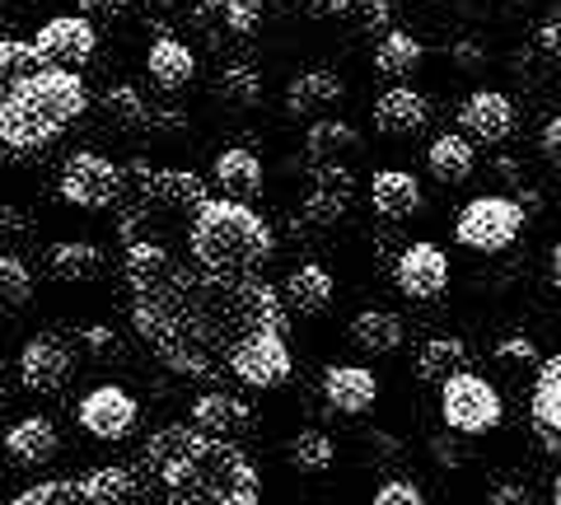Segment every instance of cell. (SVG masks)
I'll return each mask as SVG.
<instances>
[{"instance_id": "obj_1", "label": "cell", "mask_w": 561, "mask_h": 505, "mask_svg": "<svg viewBox=\"0 0 561 505\" xmlns=\"http://www.w3.org/2000/svg\"><path fill=\"white\" fill-rule=\"evenodd\" d=\"M131 323L173 375L216 379L253 328H286V309L257 272H187L173 257L164 276L131 286Z\"/></svg>"}, {"instance_id": "obj_2", "label": "cell", "mask_w": 561, "mask_h": 505, "mask_svg": "<svg viewBox=\"0 0 561 505\" xmlns=\"http://www.w3.org/2000/svg\"><path fill=\"white\" fill-rule=\"evenodd\" d=\"M140 473L164 486L169 505H262L249 455L192 422L160 426L140 449Z\"/></svg>"}, {"instance_id": "obj_3", "label": "cell", "mask_w": 561, "mask_h": 505, "mask_svg": "<svg viewBox=\"0 0 561 505\" xmlns=\"http://www.w3.org/2000/svg\"><path fill=\"white\" fill-rule=\"evenodd\" d=\"M276 249L272 225L262 220L249 202L206 197L187 220V253L202 272H262Z\"/></svg>"}, {"instance_id": "obj_4", "label": "cell", "mask_w": 561, "mask_h": 505, "mask_svg": "<svg viewBox=\"0 0 561 505\" xmlns=\"http://www.w3.org/2000/svg\"><path fill=\"white\" fill-rule=\"evenodd\" d=\"M210 197L206 179H197V173L187 169H154L136 173V193H131V211L122 216V239H154V225L160 220H192V211Z\"/></svg>"}, {"instance_id": "obj_5", "label": "cell", "mask_w": 561, "mask_h": 505, "mask_svg": "<svg viewBox=\"0 0 561 505\" xmlns=\"http://www.w3.org/2000/svg\"><path fill=\"white\" fill-rule=\"evenodd\" d=\"M360 0H206V10H216L239 38L253 33H280V28H309L351 14Z\"/></svg>"}, {"instance_id": "obj_6", "label": "cell", "mask_w": 561, "mask_h": 505, "mask_svg": "<svg viewBox=\"0 0 561 505\" xmlns=\"http://www.w3.org/2000/svg\"><path fill=\"white\" fill-rule=\"evenodd\" d=\"M5 94L14 103H24L51 136H61L90 113V90H84L80 71H66V66H33L28 76L5 84Z\"/></svg>"}, {"instance_id": "obj_7", "label": "cell", "mask_w": 561, "mask_h": 505, "mask_svg": "<svg viewBox=\"0 0 561 505\" xmlns=\"http://www.w3.org/2000/svg\"><path fill=\"white\" fill-rule=\"evenodd\" d=\"M440 416L454 435H486L505 422L501 389L472 370H454L440 385Z\"/></svg>"}, {"instance_id": "obj_8", "label": "cell", "mask_w": 561, "mask_h": 505, "mask_svg": "<svg viewBox=\"0 0 561 505\" xmlns=\"http://www.w3.org/2000/svg\"><path fill=\"white\" fill-rule=\"evenodd\" d=\"M524 230V206L511 197H472L459 220H454V239L472 253H501L511 249Z\"/></svg>"}, {"instance_id": "obj_9", "label": "cell", "mask_w": 561, "mask_h": 505, "mask_svg": "<svg viewBox=\"0 0 561 505\" xmlns=\"http://www.w3.org/2000/svg\"><path fill=\"white\" fill-rule=\"evenodd\" d=\"M239 385L249 389H276L290 379V346H286V328H253L225 365Z\"/></svg>"}, {"instance_id": "obj_10", "label": "cell", "mask_w": 561, "mask_h": 505, "mask_svg": "<svg viewBox=\"0 0 561 505\" xmlns=\"http://www.w3.org/2000/svg\"><path fill=\"white\" fill-rule=\"evenodd\" d=\"M61 197L70 206H80V211H108V206L122 202V169L108 154L76 150L61 164Z\"/></svg>"}, {"instance_id": "obj_11", "label": "cell", "mask_w": 561, "mask_h": 505, "mask_svg": "<svg viewBox=\"0 0 561 505\" xmlns=\"http://www.w3.org/2000/svg\"><path fill=\"white\" fill-rule=\"evenodd\" d=\"M33 51H38L43 66H66V71H80V66L94 61L99 51V33L84 14H61V20H47L33 38Z\"/></svg>"}, {"instance_id": "obj_12", "label": "cell", "mask_w": 561, "mask_h": 505, "mask_svg": "<svg viewBox=\"0 0 561 505\" xmlns=\"http://www.w3.org/2000/svg\"><path fill=\"white\" fill-rule=\"evenodd\" d=\"M140 422V403L122 385H99L80 398V426L94 440H127Z\"/></svg>"}, {"instance_id": "obj_13", "label": "cell", "mask_w": 561, "mask_h": 505, "mask_svg": "<svg viewBox=\"0 0 561 505\" xmlns=\"http://www.w3.org/2000/svg\"><path fill=\"white\" fill-rule=\"evenodd\" d=\"M393 282L408 300H435L449 286V257L435 243H408L393 263Z\"/></svg>"}, {"instance_id": "obj_14", "label": "cell", "mask_w": 561, "mask_h": 505, "mask_svg": "<svg viewBox=\"0 0 561 505\" xmlns=\"http://www.w3.org/2000/svg\"><path fill=\"white\" fill-rule=\"evenodd\" d=\"M459 127L468 141L478 146H501L505 136L515 131V103L505 99L501 90H472L459 103Z\"/></svg>"}, {"instance_id": "obj_15", "label": "cell", "mask_w": 561, "mask_h": 505, "mask_svg": "<svg viewBox=\"0 0 561 505\" xmlns=\"http://www.w3.org/2000/svg\"><path fill=\"white\" fill-rule=\"evenodd\" d=\"M66 375H70V346L61 337H28L24 342V352H20V379H24V389L33 393H57L66 385Z\"/></svg>"}, {"instance_id": "obj_16", "label": "cell", "mask_w": 561, "mask_h": 505, "mask_svg": "<svg viewBox=\"0 0 561 505\" xmlns=\"http://www.w3.org/2000/svg\"><path fill=\"white\" fill-rule=\"evenodd\" d=\"M426 122H431V103L412 84H393V90L375 99V127L393 136V141H412V136L426 131Z\"/></svg>"}, {"instance_id": "obj_17", "label": "cell", "mask_w": 561, "mask_h": 505, "mask_svg": "<svg viewBox=\"0 0 561 505\" xmlns=\"http://www.w3.org/2000/svg\"><path fill=\"white\" fill-rule=\"evenodd\" d=\"M313 169V187L305 197V220L309 225H337L351 206V169L346 164H309Z\"/></svg>"}, {"instance_id": "obj_18", "label": "cell", "mask_w": 561, "mask_h": 505, "mask_svg": "<svg viewBox=\"0 0 561 505\" xmlns=\"http://www.w3.org/2000/svg\"><path fill=\"white\" fill-rule=\"evenodd\" d=\"M323 398H328V408H337L346 416H360V412L375 408L379 379H375V370H365V365H328L323 370Z\"/></svg>"}, {"instance_id": "obj_19", "label": "cell", "mask_w": 561, "mask_h": 505, "mask_svg": "<svg viewBox=\"0 0 561 505\" xmlns=\"http://www.w3.org/2000/svg\"><path fill=\"white\" fill-rule=\"evenodd\" d=\"M5 455L10 463H20V468H43L57 459V449H61V435L57 426L47 422V416H20L10 431H5Z\"/></svg>"}, {"instance_id": "obj_20", "label": "cell", "mask_w": 561, "mask_h": 505, "mask_svg": "<svg viewBox=\"0 0 561 505\" xmlns=\"http://www.w3.org/2000/svg\"><path fill=\"white\" fill-rule=\"evenodd\" d=\"M529 412H534L538 440L561 459V352L538 370V385H534V403H529Z\"/></svg>"}, {"instance_id": "obj_21", "label": "cell", "mask_w": 561, "mask_h": 505, "mask_svg": "<svg viewBox=\"0 0 561 505\" xmlns=\"http://www.w3.org/2000/svg\"><path fill=\"white\" fill-rule=\"evenodd\" d=\"M346 94L342 76L332 71H300L286 84V113L290 117H323L328 108H337Z\"/></svg>"}, {"instance_id": "obj_22", "label": "cell", "mask_w": 561, "mask_h": 505, "mask_svg": "<svg viewBox=\"0 0 561 505\" xmlns=\"http://www.w3.org/2000/svg\"><path fill=\"white\" fill-rule=\"evenodd\" d=\"M370 202H375V211L379 216H389V220H408L421 211V183H416V173L408 169H379L375 179H370Z\"/></svg>"}, {"instance_id": "obj_23", "label": "cell", "mask_w": 561, "mask_h": 505, "mask_svg": "<svg viewBox=\"0 0 561 505\" xmlns=\"http://www.w3.org/2000/svg\"><path fill=\"white\" fill-rule=\"evenodd\" d=\"M356 150H360V131L351 127V122H342V117L309 122V131H305L309 164H346Z\"/></svg>"}, {"instance_id": "obj_24", "label": "cell", "mask_w": 561, "mask_h": 505, "mask_svg": "<svg viewBox=\"0 0 561 505\" xmlns=\"http://www.w3.org/2000/svg\"><path fill=\"white\" fill-rule=\"evenodd\" d=\"M210 179L225 197L234 202H253L262 193V160L253 150H220L216 164H210Z\"/></svg>"}, {"instance_id": "obj_25", "label": "cell", "mask_w": 561, "mask_h": 505, "mask_svg": "<svg viewBox=\"0 0 561 505\" xmlns=\"http://www.w3.org/2000/svg\"><path fill=\"white\" fill-rule=\"evenodd\" d=\"M146 71H150V80L160 84V90L179 94V90H187V84L197 80V57H192V47H187V43H179V38H160V43H150Z\"/></svg>"}, {"instance_id": "obj_26", "label": "cell", "mask_w": 561, "mask_h": 505, "mask_svg": "<svg viewBox=\"0 0 561 505\" xmlns=\"http://www.w3.org/2000/svg\"><path fill=\"white\" fill-rule=\"evenodd\" d=\"M426 169H431V179L435 183H445V187H459L472 179V169H478V154H472V141L468 136H435L431 150H426Z\"/></svg>"}, {"instance_id": "obj_27", "label": "cell", "mask_w": 561, "mask_h": 505, "mask_svg": "<svg viewBox=\"0 0 561 505\" xmlns=\"http://www.w3.org/2000/svg\"><path fill=\"white\" fill-rule=\"evenodd\" d=\"M47 272L57 276V282H66V286L99 282L103 276V249H94V243H84V239H66V243H57V249L47 253Z\"/></svg>"}, {"instance_id": "obj_28", "label": "cell", "mask_w": 561, "mask_h": 505, "mask_svg": "<svg viewBox=\"0 0 561 505\" xmlns=\"http://www.w3.org/2000/svg\"><path fill=\"white\" fill-rule=\"evenodd\" d=\"M402 333H408V328H402V319L389 309H365L351 319V346H356V352H370V356L398 352Z\"/></svg>"}, {"instance_id": "obj_29", "label": "cell", "mask_w": 561, "mask_h": 505, "mask_svg": "<svg viewBox=\"0 0 561 505\" xmlns=\"http://www.w3.org/2000/svg\"><path fill=\"white\" fill-rule=\"evenodd\" d=\"M280 295H286V305L300 309V313H323L332 305V295H337V286H332V272H323L319 263H305L286 276Z\"/></svg>"}, {"instance_id": "obj_30", "label": "cell", "mask_w": 561, "mask_h": 505, "mask_svg": "<svg viewBox=\"0 0 561 505\" xmlns=\"http://www.w3.org/2000/svg\"><path fill=\"white\" fill-rule=\"evenodd\" d=\"M192 426L197 431H206V435H225L230 440L234 431H243L249 426V408L239 403V398H230V393H202L197 403H192Z\"/></svg>"}, {"instance_id": "obj_31", "label": "cell", "mask_w": 561, "mask_h": 505, "mask_svg": "<svg viewBox=\"0 0 561 505\" xmlns=\"http://www.w3.org/2000/svg\"><path fill=\"white\" fill-rule=\"evenodd\" d=\"M463 365H468V346L459 337H431V342H421V352H416V375L426 379V385H445Z\"/></svg>"}, {"instance_id": "obj_32", "label": "cell", "mask_w": 561, "mask_h": 505, "mask_svg": "<svg viewBox=\"0 0 561 505\" xmlns=\"http://www.w3.org/2000/svg\"><path fill=\"white\" fill-rule=\"evenodd\" d=\"M416 66H421V43L412 38V33H402V28L383 33L379 47H375V71L383 80H408Z\"/></svg>"}, {"instance_id": "obj_33", "label": "cell", "mask_w": 561, "mask_h": 505, "mask_svg": "<svg viewBox=\"0 0 561 505\" xmlns=\"http://www.w3.org/2000/svg\"><path fill=\"white\" fill-rule=\"evenodd\" d=\"M84 496H94L99 505H131L140 496V478L131 473V468H94V473L80 478Z\"/></svg>"}, {"instance_id": "obj_34", "label": "cell", "mask_w": 561, "mask_h": 505, "mask_svg": "<svg viewBox=\"0 0 561 505\" xmlns=\"http://www.w3.org/2000/svg\"><path fill=\"white\" fill-rule=\"evenodd\" d=\"M103 113H108L117 127H127V131L150 127V103L140 99L136 84H108V90H103Z\"/></svg>"}, {"instance_id": "obj_35", "label": "cell", "mask_w": 561, "mask_h": 505, "mask_svg": "<svg viewBox=\"0 0 561 505\" xmlns=\"http://www.w3.org/2000/svg\"><path fill=\"white\" fill-rule=\"evenodd\" d=\"M10 505H99V501L84 496L80 478H51L38 486H24L20 496H10Z\"/></svg>"}, {"instance_id": "obj_36", "label": "cell", "mask_w": 561, "mask_h": 505, "mask_svg": "<svg viewBox=\"0 0 561 505\" xmlns=\"http://www.w3.org/2000/svg\"><path fill=\"white\" fill-rule=\"evenodd\" d=\"M33 295V272L24 257L0 253V313H20Z\"/></svg>"}, {"instance_id": "obj_37", "label": "cell", "mask_w": 561, "mask_h": 505, "mask_svg": "<svg viewBox=\"0 0 561 505\" xmlns=\"http://www.w3.org/2000/svg\"><path fill=\"white\" fill-rule=\"evenodd\" d=\"M286 455H290V468H300V473H323V468H332V459H337V445H332L323 431H300L286 445Z\"/></svg>"}, {"instance_id": "obj_38", "label": "cell", "mask_w": 561, "mask_h": 505, "mask_svg": "<svg viewBox=\"0 0 561 505\" xmlns=\"http://www.w3.org/2000/svg\"><path fill=\"white\" fill-rule=\"evenodd\" d=\"M220 99L234 103V108H253V103H262V76L253 66H230L220 76Z\"/></svg>"}, {"instance_id": "obj_39", "label": "cell", "mask_w": 561, "mask_h": 505, "mask_svg": "<svg viewBox=\"0 0 561 505\" xmlns=\"http://www.w3.org/2000/svg\"><path fill=\"white\" fill-rule=\"evenodd\" d=\"M38 61V51H33V43H20V38H0V90H5L10 80L28 76Z\"/></svg>"}, {"instance_id": "obj_40", "label": "cell", "mask_w": 561, "mask_h": 505, "mask_svg": "<svg viewBox=\"0 0 561 505\" xmlns=\"http://www.w3.org/2000/svg\"><path fill=\"white\" fill-rule=\"evenodd\" d=\"M435 5H445L454 14H468V20H486V14L524 10V5H534V0H435Z\"/></svg>"}, {"instance_id": "obj_41", "label": "cell", "mask_w": 561, "mask_h": 505, "mask_svg": "<svg viewBox=\"0 0 561 505\" xmlns=\"http://www.w3.org/2000/svg\"><path fill=\"white\" fill-rule=\"evenodd\" d=\"M375 505H426V496H421L416 482L393 478V482H383L379 492H375Z\"/></svg>"}, {"instance_id": "obj_42", "label": "cell", "mask_w": 561, "mask_h": 505, "mask_svg": "<svg viewBox=\"0 0 561 505\" xmlns=\"http://www.w3.org/2000/svg\"><path fill=\"white\" fill-rule=\"evenodd\" d=\"M28 239V216L20 206H5L0 202V249H10V243H24Z\"/></svg>"}, {"instance_id": "obj_43", "label": "cell", "mask_w": 561, "mask_h": 505, "mask_svg": "<svg viewBox=\"0 0 561 505\" xmlns=\"http://www.w3.org/2000/svg\"><path fill=\"white\" fill-rule=\"evenodd\" d=\"M538 150H542V160H548V164L561 173V113L542 122V131H538Z\"/></svg>"}, {"instance_id": "obj_44", "label": "cell", "mask_w": 561, "mask_h": 505, "mask_svg": "<svg viewBox=\"0 0 561 505\" xmlns=\"http://www.w3.org/2000/svg\"><path fill=\"white\" fill-rule=\"evenodd\" d=\"M538 352H534V342L529 337H505L501 346H496V360H505V365H529Z\"/></svg>"}, {"instance_id": "obj_45", "label": "cell", "mask_w": 561, "mask_h": 505, "mask_svg": "<svg viewBox=\"0 0 561 505\" xmlns=\"http://www.w3.org/2000/svg\"><path fill=\"white\" fill-rule=\"evenodd\" d=\"M84 20H122L131 10V0H80Z\"/></svg>"}, {"instance_id": "obj_46", "label": "cell", "mask_w": 561, "mask_h": 505, "mask_svg": "<svg viewBox=\"0 0 561 505\" xmlns=\"http://www.w3.org/2000/svg\"><path fill=\"white\" fill-rule=\"evenodd\" d=\"M486 505H534V496H529V486H501V492H491Z\"/></svg>"}, {"instance_id": "obj_47", "label": "cell", "mask_w": 561, "mask_h": 505, "mask_svg": "<svg viewBox=\"0 0 561 505\" xmlns=\"http://www.w3.org/2000/svg\"><path fill=\"white\" fill-rule=\"evenodd\" d=\"M538 43H542V51H552V57H561V14H557V20H552L548 28L538 33Z\"/></svg>"}, {"instance_id": "obj_48", "label": "cell", "mask_w": 561, "mask_h": 505, "mask_svg": "<svg viewBox=\"0 0 561 505\" xmlns=\"http://www.w3.org/2000/svg\"><path fill=\"white\" fill-rule=\"evenodd\" d=\"M454 61H459L463 71H472V66H482V51H478V43H459V47H454Z\"/></svg>"}, {"instance_id": "obj_49", "label": "cell", "mask_w": 561, "mask_h": 505, "mask_svg": "<svg viewBox=\"0 0 561 505\" xmlns=\"http://www.w3.org/2000/svg\"><path fill=\"white\" fill-rule=\"evenodd\" d=\"M431 449H435V459H440L445 468H459V463H463V455H459V445H445V440H435Z\"/></svg>"}, {"instance_id": "obj_50", "label": "cell", "mask_w": 561, "mask_h": 505, "mask_svg": "<svg viewBox=\"0 0 561 505\" xmlns=\"http://www.w3.org/2000/svg\"><path fill=\"white\" fill-rule=\"evenodd\" d=\"M548 267H552V286L561 290V243H557V249H552V263H548Z\"/></svg>"}, {"instance_id": "obj_51", "label": "cell", "mask_w": 561, "mask_h": 505, "mask_svg": "<svg viewBox=\"0 0 561 505\" xmlns=\"http://www.w3.org/2000/svg\"><path fill=\"white\" fill-rule=\"evenodd\" d=\"M0 385H5V365H0Z\"/></svg>"}]
</instances>
